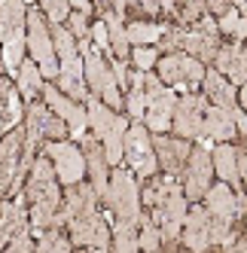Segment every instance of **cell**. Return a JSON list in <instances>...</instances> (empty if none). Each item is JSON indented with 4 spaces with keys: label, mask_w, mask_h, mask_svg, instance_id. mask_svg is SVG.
I'll return each instance as SVG.
<instances>
[{
    "label": "cell",
    "mask_w": 247,
    "mask_h": 253,
    "mask_svg": "<svg viewBox=\"0 0 247 253\" xmlns=\"http://www.w3.org/2000/svg\"><path fill=\"white\" fill-rule=\"evenodd\" d=\"M238 104H241L244 110H247V83H244V85L238 88Z\"/></svg>",
    "instance_id": "bcb514c9"
},
{
    "label": "cell",
    "mask_w": 247,
    "mask_h": 253,
    "mask_svg": "<svg viewBox=\"0 0 247 253\" xmlns=\"http://www.w3.org/2000/svg\"><path fill=\"white\" fill-rule=\"evenodd\" d=\"M238 171H241V186L247 192V137H244V143L238 147Z\"/></svg>",
    "instance_id": "b9f144b4"
},
{
    "label": "cell",
    "mask_w": 247,
    "mask_h": 253,
    "mask_svg": "<svg viewBox=\"0 0 247 253\" xmlns=\"http://www.w3.org/2000/svg\"><path fill=\"white\" fill-rule=\"evenodd\" d=\"M205 107H207V98L202 95H180L177 98V107H174V119H171V128L177 137H186V140H205Z\"/></svg>",
    "instance_id": "5bb4252c"
},
{
    "label": "cell",
    "mask_w": 247,
    "mask_h": 253,
    "mask_svg": "<svg viewBox=\"0 0 247 253\" xmlns=\"http://www.w3.org/2000/svg\"><path fill=\"white\" fill-rule=\"evenodd\" d=\"M202 205L207 208L210 213V220H217V223H226V226H244L241 223V216H238V192L229 186V183H214L205 198H202Z\"/></svg>",
    "instance_id": "d6986e66"
},
{
    "label": "cell",
    "mask_w": 247,
    "mask_h": 253,
    "mask_svg": "<svg viewBox=\"0 0 247 253\" xmlns=\"http://www.w3.org/2000/svg\"><path fill=\"white\" fill-rule=\"evenodd\" d=\"M125 113L128 119H144L147 113V74L144 70H131V85L125 92Z\"/></svg>",
    "instance_id": "83f0119b"
},
{
    "label": "cell",
    "mask_w": 247,
    "mask_h": 253,
    "mask_svg": "<svg viewBox=\"0 0 247 253\" xmlns=\"http://www.w3.org/2000/svg\"><path fill=\"white\" fill-rule=\"evenodd\" d=\"M37 250H43V253H67V250H74V241H70V235L61 232V226H46V229H40Z\"/></svg>",
    "instance_id": "1f68e13d"
},
{
    "label": "cell",
    "mask_w": 247,
    "mask_h": 253,
    "mask_svg": "<svg viewBox=\"0 0 247 253\" xmlns=\"http://www.w3.org/2000/svg\"><path fill=\"white\" fill-rule=\"evenodd\" d=\"M210 156H214V174L217 180L229 183L235 192H241V171H238V147L232 143H217V147H210Z\"/></svg>",
    "instance_id": "cb8c5ba5"
},
{
    "label": "cell",
    "mask_w": 247,
    "mask_h": 253,
    "mask_svg": "<svg viewBox=\"0 0 247 253\" xmlns=\"http://www.w3.org/2000/svg\"><path fill=\"white\" fill-rule=\"evenodd\" d=\"M214 156H210V150L207 147H192V153H189V162H186V168H183V174H180V180H183V192H186V198L189 202H202L205 198V192L214 186Z\"/></svg>",
    "instance_id": "8fae6325"
},
{
    "label": "cell",
    "mask_w": 247,
    "mask_h": 253,
    "mask_svg": "<svg viewBox=\"0 0 247 253\" xmlns=\"http://www.w3.org/2000/svg\"><path fill=\"white\" fill-rule=\"evenodd\" d=\"M64 28L77 37V43L80 40H89L92 37V25H89V12H80V9H70V15H67V22H64Z\"/></svg>",
    "instance_id": "e575fe53"
},
{
    "label": "cell",
    "mask_w": 247,
    "mask_h": 253,
    "mask_svg": "<svg viewBox=\"0 0 247 253\" xmlns=\"http://www.w3.org/2000/svg\"><path fill=\"white\" fill-rule=\"evenodd\" d=\"M165 25H156V22H128L125 34H128V43L131 46H156V40L162 37Z\"/></svg>",
    "instance_id": "4dcf8cb0"
},
{
    "label": "cell",
    "mask_w": 247,
    "mask_h": 253,
    "mask_svg": "<svg viewBox=\"0 0 247 253\" xmlns=\"http://www.w3.org/2000/svg\"><path fill=\"white\" fill-rule=\"evenodd\" d=\"M110 235H113L110 250H119V253L140 250V220H116Z\"/></svg>",
    "instance_id": "f1b7e54d"
},
{
    "label": "cell",
    "mask_w": 247,
    "mask_h": 253,
    "mask_svg": "<svg viewBox=\"0 0 247 253\" xmlns=\"http://www.w3.org/2000/svg\"><path fill=\"white\" fill-rule=\"evenodd\" d=\"M229 40H232V43H247V15H241V19L235 22L232 34H229Z\"/></svg>",
    "instance_id": "60d3db41"
},
{
    "label": "cell",
    "mask_w": 247,
    "mask_h": 253,
    "mask_svg": "<svg viewBox=\"0 0 247 253\" xmlns=\"http://www.w3.org/2000/svg\"><path fill=\"white\" fill-rule=\"evenodd\" d=\"M101 19L107 22V34H110V52L116 58H131V43H128V34H125V19H119V15L107 6L101 9Z\"/></svg>",
    "instance_id": "4316f807"
},
{
    "label": "cell",
    "mask_w": 247,
    "mask_h": 253,
    "mask_svg": "<svg viewBox=\"0 0 247 253\" xmlns=\"http://www.w3.org/2000/svg\"><path fill=\"white\" fill-rule=\"evenodd\" d=\"M19 92H22V98H28V101H34L37 95H43V85H46V77H43V70H40V64L34 61V58H22V64H19Z\"/></svg>",
    "instance_id": "f546056e"
},
{
    "label": "cell",
    "mask_w": 247,
    "mask_h": 253,
    "mask_svg": "<svg viewBox=\"0 0 247 253\" xmlns=\"http://www.w3.org/2000/svg\"><path fill=\"white\" fill-rule=\"evenodd\" d=\"M174 107H177V95L174 88L159 80V74H147V113L144 122L153 134H165L171 131V119H174Z\"/></svg>",
    "instance_id": "ba28073f"
},
{
    "label": "cell",
    "mask_w": 247,
    "mask_h": 253,
    "mask_svg": "<svg viewBox=\"0 0 247 253\" xmlns=\"http://www.w3.org/2000/svg\"><path fill=\"white\" fill-rule=\"evenodd\" d=\"M80 52H82V61H85V85L95 98H101L107 107L113 110H125V95L116 83V74L110 67V58L104 55V49L92 46L89 40H80Z\"/></svg>",
    "instance_id": "277c9868"
},
{
    "label": "cell",
    "mask_w": 247,
    "mask_h": 253,
    "mask_svg": "<svg viewBox=\"0 0 247 253\" xmlns=\"http://www.w3.org/2000/svg\"><path fill=\"white\" fill-rule=\"evenodd\" d=\"M174 6H177V0H162V12L174 15Z\"/></svg>",
    "instance_id": "7dc6e473"
},
{
    "label": "cell",
    "mask_w": 247,
    "mask_h": 253,
    "mask_svg": "<svg viewBox=\"0 0 247 253\" xmlns=\"http://www.w3.org/2000/svg\"><path fill=\"white\" fill-rule=\"evenodd\" d=\"M25 31H28L25 0H0V67H6L9 74H19L28 43Z\"/></svg>",
    "instance_id": "3957f363"
},
{
    "label": "cell",
    "mask_w": 247,
    "mask_h": 253,
    "mask_svg": "<svg viewBox=\"0 0 247 253\" xmlns=\"http://www.w3.org/2000/svg\"><path fill=\"white\" fill-rule=\"evenodd\" d=\"M92 40H95L98 49H110V34H107V22L104 19H98L92 25Z\"/></svg>",
    "instance_id": "ab89813d"
},
{
    "label": "cell",
    "mask_w": 247,
    "mask_h": 253,
    "mask_svg": "<svg viewBox=\"0 0 247 253\" xmlns=\"http://www.w3.org/2000/svg\"><path fill=\"white\" fill-rule=\"evenodd\" d=\"M25 192H22V198L19 202H3V208H0V250H6V244H9V238L19 229H28V223H31V213L25 211Z\"/></svg>",
    "instance_id": "d4e9b609"
},
{
    "label": "cell",
    "mask_w": 247,
    "mask_h": 253,
    "mask_svg": "<svg viewBox=\"0 0 247 253\" xmlns=\"http://www.w3.org/2000/svg\"><path fill=\"white\" fill-rule=\"evenodd\" d=\"M85 110H89V131L104 143V153H107V162L116 168L122 165V153H125V131H128V119L125 113L113 110V107H107L101 98H89L85 101Z\"/></svg>",
    "instance_id": "7a4b0ae2"
},
{
    "label": "cell",
    "mask_w": 247,
    "mask_h": 253,
    "mask_svg": "<svg viewBox=\"0 0 247 253\" xmlns=\"http://www.w3.org/2000/svg\"><path fill=\"white\" fill-rule=\"evenodd\" d=\"M25 198L31 202V226L34 229H46L55 226V216L61 211V189H58V174L52 159L43 153L40 159H34V168L28 174V186Z\"/></svg>",
    "instance_id": "6da1fadb"
},
{
    "label": "cell",
    "mask_w": 247,
    "mask_h": 253,
    "mask_svg": "<svg viewBox=\"0 0 247 253\" xmlns=\"http://www.w3.org/2000/svg\"><path fill=\"white\" fill-rule=\"evenodd\" d=\"M80 147L85 153V165H89V183L95 186L98 198L104 202V198H107V189H110V168H113L107 162V153H104V143L95 134H82Z\"/></svg>",
    "instance_id": "ac0fdd59"
},
{
    "label": "cell",
    "mask_w": 247,
    "mask_h": 253,
    "mask_svg": "<svg viewBox=\"0 0 247 253\" xmlns=\"http://www.w3.org/2000/svg\"><path fill=\"white\" fill-rule=\"evenodd\" d=\"M22 150H25V125H15L9 134L0 137V195L12 192Z\"/></svg>",
    "instance_id": "ffe728a7"
},
{
    "label": "cell",
    "mask_w": 247,
    "mask_h": 253,
    "mask_svg": "<svg viewBox=\"0 0 247 253\" xmlns=\"http://www.w3.org/2000/svg\"><path fill=\"white\" fill-rule=\"evenodd\" d=\"M22 92H15L6 77H0V137L22 122Z\"/></svg>",
    "instance_id": "484cf974"
},
{
    "label": "cell",
    "mask_w": 247,
    "mask_h": 253,
    "mask_svg": "<svg viewBox=\"0 0 247 253\" xmlns=\"http://www.w3.org/2000/svg\"><path fill=\"white\" fill-rule=\"evenodd\" d=\"M122 147H125L122 162H125L140 180H147V177H153L159 171V159H156V147H153V131L147 128L144 119H131Z\"/></svg>",
    "instance_id": "8992f818"
},
{
    "label": "cell",
    "mask_w": 247,
    "mask_h": 253,
    "mask_svg": "<svg viewBox=\"0 0 247 253\" xmlns=\"http://www.w3.org/2000/svg\"><path fill=\"white\" fill-rule=\"evenodd\" d=\"M223 34H220V25L214 15H205L199 25H192L189 31H183V52H189L192 58H199L202 64H214L217 52L223 46Z\"/></svg>",
    "instance_id": "4fadbf2b"
},
{
    "label": "cell",
    "mask_w": 247,
    "mask_h": 253,
    "mask_svg": "<svg viewBox=\"0 0 247 253\" xmlns=\"http://www.w3.org/2000/svg\"><path fill=\"white\" fill-rule=\"evenodd\" d=\"M43 153L52 159L61 186H74V183H80V180L89 174L85 153H82V147L77 150V143H70V140H46L43 143Z\"/></svg>",
    "instance_id": "30bf717a"
},
{
    "label": "cell",
    "mask_w": 247,
    "mask_h": 253,
    "mask_svg": "<svg viewBox=\"0 0 247 253\" xmlns=\"http://www.w3.org/2000/svg\"><path fill=\"white\" fill-rule=\"evenodd\" d=\"M40 3V9L46 12V19L52 22V25H61V22H67V15H70V0H37Z\"/></svg>",
    "instance_id": "8d00e7d4"
},
{
    "label": "cell",
    "mask_w": 247,
    "mask_h": 253,
    "mask_svg": "<svg viewBox=\"0 0 247 253\" xmlns=\"http://www.w3.org/2000/svg\"><path fill=\"white\" fill-rule=\"evenodd\" d=\"M205 15H207L205 0H177V6H174V15H171V19L177 22L180 28H192V25H199Z\"/></svg>",
    "instance_id": "d6a6232c"
},
{
    "label": "cell",
    "mask_w": 247,
    "mask_h": 253,
    "mask_svg": "<svg viewBox=\"0 0 247 253\" xmlns=\"http://www.w3.org/2000/svg\"><path fill=\"white\" fill-rule=\"evenodd\" d=\"M67 192H64V198H61V211H58V216H55V226H67L74 216H82V213H92V211H98V192H95V186L92 183H85V180H80V183H74V186H64Z\"/></svg>",
    "instance_id": "44dd1931"
},
{
    "label": "cell",
    "mask_w": 247,
    "mask_h": 253,
    "mask_svg": "<svg viewBox=\"0 0 247 253\" xmlns=\"http://www.w3.org/2000/svg\"><path fill=\"white\" fill-rule=\"evenodd\" d=\"M238 137V122L235 116L223 110V107L210 104L205 107V140H214V143H232Z\"/></svg>",
    "instance_id": "603a6c76"
},
{
    "label": "cell",
    "mask_w": 247,
    "mask_h": 253,
    "mask_svg": "<svg viewBox=\"0 0 247 253\" xmlns=\"http://www.w3.org/2000/svg\"><path fill=\"white\" fill-rule=\"evenodd\" d=\"M67 235H70V241H74V247H82V250H110V241H113L107 220H104L101 211L74 216V220L67 223Z\"/></svg>",
    "instance_id": "7c38bea8"
},
{
    "label": "cell",
    "mask_w": 247,
    "mask_h": 253,
    "mask_svg": "<svg viewBox=\"0 0 247 253\" xmlns=\"http://www.w3.org/2000/svg\"><path fill=\"white\" fill-rule=\"evenodd\" d=\"M153 147H156V159H159V171H165L171 177H180L186 162H189V153H192V143L186 137H177V134H153Z\"/></svg>",
    "instance_id": "2e32d148"
},
{
    "label": "cell",
    "mask_w": 247,
    "mask_h": 253,
    "mask_svg": "<svg viewBox=\"0 0 247 253\" xmlns=\"http://www.w3.org/2000/svg\"><path fill=\"white\" fill-rule=\"evenodd\" d=\"M131 64L137 70H144V74H150V70H156V64H159V49L156 46H134L131 49Z\"/></svg>",
    "instance_id": "d590c367"
},
{
    "label": "cell",
    "mask_w": 247,
    "mask_h": 253,
    "mask_svg": "<svg viewBox=\"0 0 247 253\" xmlns=\"http://www.w3.org/2000/svg\"><path fill=\"white\" fill-rule=\"evenodd\" d=\"M156 74L171 88H199L207 74V64L192 58L189 52H171V55H159Z\"/></svg>",
    "instance_id": "9c48e42d"
},
{
    "label": "cell",
    "mask_w": 247,
    "mask_h": 253,
    "mask_svg": "<svg viewBox=\"0 0 247 253\" xmlns=\"http://www.w3.org/2000/svg\"><path fill=\"white\" fill-rule=\"evenodd\" d=\"M180 241H183V250H196V253L214 250V241H210V213L202 202H189Z\"/></svg>",
    "instance_id": "e0dca14e"
},
{
    "label": "cell",
    "mask_w": 247,
    "mask_h": 253,
    "mask_svg": "<svg viewBox=\"0 0 247 253\" xmlns=\"http://www.w3.org/2000/svg\"><path fill=\"white\" fill-rule=\"evenodd\" d=\"M241 19V12H238V6L232 3V6H229L223 15H220V19H217V25H220V34H223V37H229V34H232V28H235V22Z\"/></svg>",
    "instance_id": "f35d334b"
},
{
    "label": "cell",
    "mask_w": 247,
    "mask_h": 253,
    "mask_svg": "<svg viewBox=\"0 0 247 253\" xmlns=\"http://www.w3.org/2000/svg\"><path fill=\"white\" fill-rule=\"evenodd\" d=\"M214 67L232 85L241 88L247 83V49H241V43H223L214 58Z\"/></svg>",
    "instance_id": "7402d4cb"
},
{
    "label": "cell",
    "mask_w": 247,
    "mask_h": 253,
    "mask_svg": "<svg viewBox=\"0 0 247 253\" xmlns=\"http://www.w3.org/2000/svg\"><path fill=\"white\" fill-rule=\"evenodd\" d=\"M104 205H107V211L116 216V220H140V213H144L137 174L125 165V162L110 171V189H107Z\"/></svg>",
    "instance_id": "5b68a950"
},
{
    "label": "cell",
    "mask_w": 247,
    "mask_h": 253,
    "mask_svg": "<svg viewBox=\"0 0 247 253\" xmlns=\"http://www.w3.org/2000/svg\"><path fill=\"white\" fill-rule=\"evenodd\" d=\"M70 6H74V9H80V12H92V0H70Z\"/></svg>",
    "instance_id": "f6af8a7d"
},
{
    "label": "cell",
    "mask_w": 247,
    "mask_h": 253,
    "mask_svg": "<svg viewBox=\"0 0 247 253\" xmlns=\"http://www.w3.org/2000/svg\"><path fill=\"white\" fill-rule=\"evenodd\" d=\"M244 235H247V213H244Z\"/></svg>",
    "instance_id": "c3c4849f"
},
{
    "label": "cell",
    "mask_w": 247,
    "mask_h": 253,
    "mask_svg": "<svg viewBox=\"0 0 247 253\" xmlns=\"http://www.w3.org/2000/svg\"><path fill=\"white\" fill-rule=\"evenodd\" d=\"M137 3H140V9H144L147 19H156V15L162 12V0H137Z\"/></svg>",
    "instance_id": "ee69618b"
},
{
    "label": "cell",
    "mask_w": 247,
    "mask_h": 253,
    "mask_svg": "<svg viewBox=\"0 0 247 253\" xmlns=\"http://www.w3.org/2000/svg\"><path fill=\"white\" fill-rule=\"evenodd\" d=\"M156 49L159 52H165V55H171V52H183V28L177 25H165V31H162V37L156 40Z\"/></svg>",
    "instance_id": "836d02e7"
},
{
    "label": "cell",
    "mask_w": 247,
    "mask_h": 253,
    "mask_svg": "<svg viewBox=\"0 0 247 253\" xmlns=\"http://www.w3.org/2000/svg\"><path fill=\"white\" fill-rule=\"evenodd\" d=\"M28 52L31 58L40 64L43 77H55L61 74L58 67V52H55V40H52V28L46 22V12L43 9H28Z\"/></svg>",
    "instance_id": "52a82bcc"
},
{
    "label": "cell",
    "mask_w": 247,
    "mask_h": 253,
    "mask_svg": "<svg viewBox=\"0 0 247 253\" xmlns=\"http://www.w3.org/2000/svg\"><path fill=\"white\" fill-rule=\"evenodd\" d=\"M205 6H207V12L214 15V19H220V15L232 6V0H205Z\"/></svg>",
    "instance_id": "7bdbcfd3"
},
{
    "label": "cell",
    "mask_w": 247,
    "mask_h": 253,
    "mask_svg": "<svg viewBox=\"0 0 247 253\" xmlns=\"http://www.w3.org/2000/svg\"><path fill=\"white\" fill-rule=\"evenodd\" d=\"M43 101L55 110L64 122H67V128H70V137H82L85 131H89V110L80 104V101H74L70 95H64L58 85H52V83H46L43 85Z\"/></svg>",
    "instance_id": "9a60e30c"
},
{
    "label": "cell",
    "mask_w": 247,
    "mask_h": 253,
    "mask_svg": "<svg viewBox=\"0 0 247 253\" xmlns=\"http://www.w3.org/2000/svg\"><path fill=\"white\" fill-rule=\"evenodd\" d=\"M6 250H12V253H28V250H37V244H34V238H31L28 229H19V232L9 238Z\"/></svg>",
    "instance_id": "74e56055"
},
{
    "label": "cell",
    "mask_w": 247,
    "mask_h": 253,
    "mask_svg": "<svg viewBox=\"0 0 247 253\" xmlns=\"http://www.w3.org/2000/svg\"><path fill=\"white\" fill-rule=\"evenodd\" d=\"M232 3H241V0H232Z\"/></svg>",
    "instance_id": "681fc988"
}]
</instances>
